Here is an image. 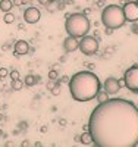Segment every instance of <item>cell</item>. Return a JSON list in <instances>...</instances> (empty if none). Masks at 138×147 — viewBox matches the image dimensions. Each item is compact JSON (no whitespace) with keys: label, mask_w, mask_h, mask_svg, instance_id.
I'll return each mask as SVG.
<instances>
[{"label":"cell","mask_w":138,"mask_h":147,"mask_svg":"<svg viewBox=\"0 0 138 147\" xmlns=\"http://www.w3.org/2000/svg\"><path fill=\"white\" fill-rule=\"evenodd\" d=\"M9 77H10V80H18L19 78V71H16V69L9 71Z\"/></svg>","instance_id":"44dd1931"},{"label":"cell","mask_w":138,"mask_h":147,"mask_svg":"<svg viewBox=\"0 0 138 147\" xmlns=\"http://www.w3.org/2000/svg\"><path fill=\"white\" fill-rule=\"evenodd\" d=\"M65 30L68 35L75 37V38H81V37L90 32L91 21L87 15L79 13V12H73V13H69L65 19Z\"/></svg>","instance_id":"3957f363"},{"label":"cell","mask_w":138,"mask_h":147,"mask_svg":"<svg viewBox=\"0 0 138 147\" xmlns=\"http://www.w3.org/2000/svg\"><path fill=\"white\" fill-rule=\"evenodd\" d=\"M98 40L96 38L94 35H88V34H85L84 37H81L79 41H78V49H79V52L85 56H94L97 55L98 52Z\"/></svg>","instance_id":"5b68a950"},{"label":"cell","mask_w":138,"mask_h":147,"mask_svg":"<svg viewBox=\"0 0 138 147\" xmlns=\"http://www.w3.org/2000/svg\"><path fill=\"white\" fill-rule=\"evenodd\" d=\"M21 146H22V147H30V146H31V143H30V141H28V140H24V141H22V144H21Z\"/></svg>","instance_id":"f546056e"},{"label":"cell","mask_w":138,"mask_h":147,"mask_svg":"<svg viewBox=\"0 0 138 147\" xmlns=\"http://www.w3.org/2000/svg\"><path fill=\"white\" fill-rule=\"evenodd\" d=\"M104 6V0H98L97 2V7H103Z\"/></svg>","instance_id":"d6a6232c"},{"label":"cell","mask_w":138,"mask_h":147,"mask_svg":"<svg viewBox=\"0 0 138 147\" xmlns=\"http://www.w3.org/2000/svg\"><path fill=\"white\" fill-rule=\"evenodd\" d=\"M131 31L134 34H138V22H132V25H131Z\"/></svg>","instance_id":"484cf974"},{"label":"cell","mask_w":138,"mask_h":147,"mask_svg":"<svg viewBox=\"0 0 138 147\" xmlns=\"http://www.w3.org/2000/svg\"><path fill=\"white\" fill-rule=\"evenodd\" d=\"M41 18V12L38 7H34V6H30L24 10V21L27 24H37Z\"/></svg>","instance_id":"ba28073f"},{"label":"cell","mask_w":138,"mask_h":147,"mask_svg":"<svg viewBox=\"0 0 138 147\" xmlns=\"http://www.w3.org/2000/svg\"><path fill=\"white\" fill-rule=\"evenodd\" d=\"M96 99H97V102H98V103H104V102H107V100L110 99V97H109V94H107L104 90L100 88V90H98V93H97V96H96Z\"/></svg>","instance_id":"e0dca14e"},{"label":"cell","mask_w":138,"mask_h":147,"mask_svg":"<svg viewBox=\"0 0 138 147\" xmlns=\"http://www.w3.org/2000/svg\"><path fill=\"white\" fill-rule=\"evenodd\" d=\"M82 13H84V15H90V13H91V9H90V7L84 9V12H82Z\"/></svg>","instance_id":"836d02e7"},{"label":"cell","mask_w":138,"mask_h":147,"mask_svg":"<svg viewBox=\"0 0 138 147\" xmlns=\"http://www.w3.org/2000/svg\"><path fill=\"white\" fill-rule=\"evenodd\" d=\"M69 80H71V78H69L68 75H63V77L57 78V82H59L60 85H62V84H69Z\"/></svg>","instance_id":"cb8c5ba5"},{"label":"cell","mask_w":138,"mask_h":147,"mask_svg":"<svg viewBox=\"0 0 138 147\" xmlns=\"http://www.w3.org/2000/svg\"><path fill=\"white\" fill-rule=\"evenodd\" d=\"M28 53H30V44H28V41L18 40V41L13 44V55H15L16 57L25 56V55H28Z\"/></svg>","instance_id":"30bf717a"},{"label":"cell","mask_w":138,"mask_h":147,"mask_svg":"<svg viewBox=\"0 0 138 147\" xmlns=\"http://www.w3.org/2000/svg\"><path fill=\"white\" fill-rule=\"evenodd\" d=\"M118 82H119V85H120V88H123V87H125V78L118 80Z\"/></svg>","instance_id":"4dcf8cb0"},{"label":"cell","mask_w":138,"mask_h":147,"mask_svg":"<svg viewBox=\"0 0 138 147\" xmlns=\"http://www.w3.org/2000/svg\"><path fill=\"white\" fill-rule=\"evenodd\" d=\"M125 78V87L129 91L138 94V65H132L131 68H128L123 74Z\"/></svg>","instance_id":"8992f818"},{"label":"cell","mask_w":138,"mask_h":147,"mask_svg":"<svg viewBox=\"0 0 138 147\" xmlns=\"http://www.w3.org/2000/svg\"><path fill=\"white\" fill-rule=\"evenodd\" d=\"M40 131H41L43 134H44V132H47V125H43V127L40 128Z\"/></svg>","instance_id":"8d00e7d4"},{"label":"cell","mask_w":138,"mask_h":147,"mask_svg":"<svg viewBox=\"0 0 138 147\" xmlns=\"http://www.w3.org/2000/svg\"><path fill=\"white\" fill-rule=\"evenodd\" d=\"M66 6H71V5H73V0H62Z\"/></svg>","instance_id":"1f68e13d"},{"label":"cell","mask_w":138,"mask_h":147,"mask_svg":"<svg viewBox=\"0 0 138 147\" xmlns=\"http://www.w3.org/2000/svg\"><path fill=\"white\" fill-rule=\"evenodd\" d=\"M63 50H65V53H72L75 50H78V40L75 37L68 35L63 40Z\"/></svg>","instance_id":"8fae6325"},{"label":"cell","mask_w":138,"mask_h":147,"mask_svg":"<svg viewBox=\"0 0 138 147\" xmlns=\"http://www.w3.org/2000/svg\"><path fill=\"white\" fill-rule=\"evenodd\" d=\"M59 124H60L62 127H65V125H66V121H65V119H59Z\"/></svg>","instance_id":"d590c367"},{"label":"cell","mask_w":138,"mask_h":147,"mask_svg":"<svg viewBox=\"0 0 138 147\" xmlns=\"http://www.w3.org/2000/svg\"><path fill=\"white\" fill-rule=\"evenodd\" d=\"M79 143L84 144V146H90L93 144V138H91V134L90 131H84L81 136H79Z\"/></svg>","instance_id":"5bb4252c"},{"label":"cell","mask_w":138,"mask_h":147,"mask_svg":"<svg viewBox=\"0 0 138 147\" xmlns=\"http://www.w3.org/2000/svg\"><path fill=\"white\" fill-rule=\"evenodd\" d=\"M94 37H96V38H98V37H100V31H96L94 32Z\"/></svg>","instance_id":"74e56055"},{"label":"cell","mask_w":138,"mask_h":147,"mask_svg":"<svg viewBox=\"0 0 138 147\" xmlns=\"http://www.w3.org/2000/svg\"><path fill=\"white\" fill-rule=\"evenodd\" d=\"M113 53H115V47H113V46H107V47L104 49V52L102 53V57H103V59H110Z\"/></svg>","instance_id":"ac0fdd59"},{"label":"cell","mask_w":138,"mask_h":147,"mask_svg":"<svg viewBox=\"0 0 138 147\" xmlns=\"http://www.w3.org/2000/svg\"><path fill=\"white\" fill-rule=\"evenodd\" d=\"M44 6H46L47 12H50V13H55V12H57V10H62L66 5L62 2V0H48V2L44 3Z\"/></svg>","instance_id":"7c38bea8"},{"label":"cell","mask_w":138,"mask_h":147,"mask_svg":"<svg viewBox=\"0 0 138 147\" xmlns=\"http://www.w3.org/2000/svg\"><path fill=\"white\" fill-rule=\"evenodd\" d=\"M34 146H35V147H41V146H43V144H41V143H40V141H37V143H35V144H34Z\"/></svg>","instance_id":"ab89813d"},{"label":"cell","mask_w":138,"mask_h":147,"mask_svg":"<svg viewBox=\"0 0 138 147\" xmlns=\"http://www.w3.org/2000/svg\"><path fill=\"white\" fill-rule=\"evenodd\" d=\"M9 47H10L9 44H5V46H3V50H7V49H9Z\"/></svg>","instance_id":"b9f144b4"},{"label":"cell","mask_w":138,"mask_h":147,"mask_svg":"<svg viewBox=\"0 0 138 147\" xmlns=\"http://www.w3.org/2000/svg\"><path fill=\"white\" fill-rule=\"evenodd\" d=\"M2 137H5V134H3V131H2V129H0V138H2Z\"/></svg>","instance_id":"7bdbcfd3"},{"label":"cell","mask_w":138,"mask_h":147,"mask_svg":"<svg viewBox=\"0 0 138 147\" xmlns=\"http://www.w3.org/2000/svg\"><path fill=\"white\" fill-rule=\"evenodd\" d=\"M135 2H138V0H135Z\"/></svg>","instance_id":"ee69618b"},{"label":"cell","mask_w":138,"mask_h":147,"mask_svg":"<svg viewBox=\"0 0 138 147\" xmlns=\"http://www.w3.org/2000/svg\"><path fill=\"white\" fill-rule=\"evenodd\" d=\"M10 88L13 90V91H21L24 88V81H21V78L18 80H12L10 82Z\"/></svg>","instance_id":"2e32d148"},{"label":"cell","mask_w":138,"mask_h":147,"mask_svg":"<svg viewBox=\"0 0 138 147\" xmlns=\"http://www.w3.org/2000/svg\"><path fill=\"white\" fill-rule=\"evenodd\" d=\"M88 131L97 147L138 146V107L127 99L98 103L90 115Z\"/></svg>","instance_id":"6da1fadb"},{"label":"cell","mask_w":138,"mask_h":147,"mask_svg":"<svg viewBox=\"0 0 138 147\" xmlns=\"http://www.w3.org/2000/svg\"><path fill=\"white\" fill-rule=\"evenodd\" d=\"M123 13H125V19L127 22H138V2L131 0V2L123 3Z\"/></svg>","instance_id":"52a82bcc"},{"label":"cell","mask_w":138,"mask_h":147,"mask_svg":"<svg viewBox=\"0 0 138 147\" xmlns=\"http://www.w3.org/2000/svg\"><path fill=\"white\" fill-rule=\"evenodd\" d=\"M13 2V6H22L25 5V0H12Z\"/></svg>","instance_id":"4316f807"},{"label":"cell","mask_w":138,"mask_h":147,"mask_svg":"<svg viewBox=\"0 0 138 147\" xmlns=\"http://www.w3.org/2000/svg\"><path fill=\"white\" fill-rule=\"evenodd\" d=\"M18 127H19V129L24 131V129H27V128H28V124H27V122H19V125H18Z\"/></svg>","instance_id":"83f0119b"},{"label":"cell","mask_w":138,"mask_h":147,"mask_svg":"<svg viewBox=\"0 0 138 147\" xmlns=\"http://www.w3.org/2000/svg\"><path fill=\"white\" fill-rule=\"evenodd\" d=\"M115 30H112V28H107V27H104V32H106V35H110L112 32H113Z\"/></svg>","instance_id":"f1b7e54d"},{"label":"cell","mask_w":138,"mask_h":147,"mask_svg":"<svg viewBox=\"0 0 138 147\" xmlns=\"http://www.w3.org/2000/svg\"><path fill=\"white\" fill-rule=\"evenodd\" d=\"M3 22L5 24H13L15 22V15L12 13V12H6L3 15Z\"/></svg>","instance_id":"d6986e66"},{"label":"cell","mask_w":138,"mask_h":147,"mask_svg":"<svg viewBox=\"0 0 138 147\" xmlns=\"http://www.w3.org/2000/svg\"><path fill=\"white\" fill-rule=\"evenodd\" d=\"M6 77H9V71H7V68H0V80H5Z\"/></svg>","instance_id":"603a6c76"},{"label":"cell","mask_w":138,"mask_h":147,"mask_svg":"<svg viewBox=\"0 0 138 147\" xmlns=\"http://www.w3.org/2000/svg\"><path fill=\"white\" fill-rule=\"evenodd\" d=\"M125 13L123 7L119 5H107L102 10V24L103 27L112 28V30H119L125 25Z\"/></svg>","instance_id":"277c9868"},{"label":"cell","mask_w":138,"mask_h":147,"mask_svg":"<svg viewBox=\"0 0 138 147\" xmlns=\"http://www.w3.org/2000/svg\"><path fill=\"white\" fill-rule=\"evenodd\" d=\"M103 90L109 96H116L119 93V90H120V85H119V82H118V80L115 77H109L103 82Z\"/></svg>","instance_id":"9c48e42d"},{"label":"cell","mask_w":138,"mask_h":147,"mask_svg":"<svg viewBox=\"0 0 138 147\" xmlns=\"http://www.w3.org/2000/svg\"><path fill=\"white\" fill-rule=\"evenodd\" d=\"M82 129H84V131H88V124L84 125V127H82Z\"/></svg>","instance_id":"60d3db41"},{"label":"cell","mask_w":138,"mask_h":147,"mask_svg":"<svg viewBox=\"0 0 138 147\" xmlns=\"http://www.w3.org/2000/svg\"><path fill=\"white\" fill-rule=\"evenodd\" d=\"M57 84V81H55V80H48V82H47V85H46V88L48 90V91H52L53 88H55V85Z\"/></svg>","instance_id":"7402d4cb"},{"label":"cell","mask_w":138,"mask_h":147,"mask_svg":"<svg viewBox=\"0 0 138 147\" xmlns=\"http://www.w3.org/2000/svg\"><path fill=\"white\" fill-rule=\"evenodd\" d=\"M102 88L98 77L93 71H79L73 74L69 80V93L77 102H90L96 99L98 90Z\"/></svg>","instance_id":"7a4b0ae2"},{"label":"cell","mask_w":138,"mask_h":147,"mask_svg":"<svg viewBox=\"0 0 138 147\" xmlns=\"http://www.w3.org/2000/svg\"><path fill=\"white\" fill-rule=\"evenodd\" d=\"M5 146H7V147H12V146H13V143H12V141H7Z\"/></svg>","instance_id":"f35d334b"},{"label":"cell","mask_w":138,"mask_h":147,"mask_svg":"<svg viewBox=\"0 0 138 147\" xmlns=\"http://www.w3.org/2000/svg\"><path fill=\"white\" fill-rule=\"evenodd\" d=\"M40 75H34V74H28L27 77H25V80H24V85H27V87H34V85L37 84V82H40Z\"/></svg>","instance_id":"4fadbf2b"},{"label":"cell","mask_w":138,"mask_h":147,"mask_svg":"<svg viewBox=\"0 0 138 147\" xmlns=\"http://www.w3.org/2000/svg\"><path fill=\"white\" fill-rule=\"evenodd\" d=\"M87 68H88L90 71H93V69L96 68V65H94V63H87Z\"/></svg>","instance_id":"e575fe53"},{"label":"cell","mask_w":138,"mask_h":147,"mask_svg":"<svg viewBox=\"0 0 138 147\" xmlns=\"http://www.w3.org/2000/svg\"><path fill=\"white\" fill-rule=\"evenodd\" d=\"M12 7H13V2L12 0H0V10L2 12H10Z\"/></svg>","instance_id":"9a60e30c"},{"label":"cell","mask_w":138,"mask_h":147,"mask_svg":"<svg viewBox=\"0 0 138 147\" xmlns=\"http://www.w3.org/2000/svg\"><path fill=\"white\" fill-rule=\"evenodd\" d=\"M57 78H59V72H57V69H50L48 71V80H55V81H57Z\"/></svg>","instance_id":"ffe728a7"},{"label":"cell","mask_w":138,"mask_h":147,"mask_svg":"<svg viewBox=\"0 0 138 147\" xmlns=\"http://www.w3.org/2000/svg\"><path fill=\"white\" fill-rule=\"evenodd\" d=\"M60 87H62V85L57 82V84L55 85V88L52 90V94H53V96H59V94H60Z\"/></svg>","instance_id":"d4e9b609"}]
</instances>
